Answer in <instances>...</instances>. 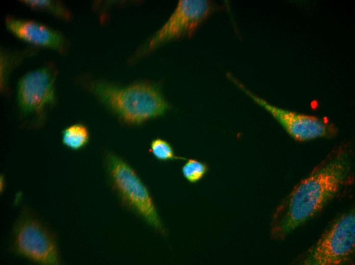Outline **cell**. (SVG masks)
<instances>
[{
	"label": "cell",
	"mask_w": 355,
	"mask_h": 265,
	"mask_svg": "<svg viewBox=\"0 0 355 265\" xmlns=\"http://www.w3.org/2000/svg\"><path fill=\"white\" fill-rule=\"evenodd\" d=\"M76 81L126 125H141L171 108L159 87L146 82L121 86L85 75Z\"/></svg>",
	"instance_id": "2"
},
{
	"label": "cell",
	"mask_w": 355,
	"mask_h": 265,
	"mask_svg": "<svg viewBox=\"0 0 355 265\" xmlns=\"http://www.w3.org/2000/svg\"><path fill=\"white\" fill-rule=\"evenodd\" d=\"M149 152L156 159L162 162L186 159L185 157L176 155L171 144L166 140L159 137L152 140L150 143Z\"/></svg>",
	"instance_id": "14"
},
{
	"label": "cell",
	"mask_w": 355,
	"mask_h": 265,
	"mask_svg": "<svg viewBox=\"0 0 355 265\" xmlns=\"http://www.w3.org/2000/svg\"><path fill=\"white\" fill-rule=\"evenodd\" d=\"M41 50V49L32 46L17 49L1 47L0 89L3 94L9 95V80L13 71L26 59L37 56Z\"/></svg>",
	"instance_id": "10"
},
{
	"label": "cell",
	"mask_w": 355,
	"mask_h": 265,
	"mask_svg": "<svg viewBox=\"0 0 355 265\" xmlns=\"http://www.w3.org/2000/svg\"><path fill=\"white\" fill-rule=\"evenodd\" d=\"M11 238V250L22 258L40 265L62 263L56 234L31 207L20 210Z\"/></svg>",
	"instance_id": "3"
},
{
	"label": "cell",
	"mask_w": 355,
	"mask_h": 265,
	"mask_svg": "<svg viewBox=\"0 0 355 265\" xmlns=\"http://www.w3.org/2000/svg\"><path fill=\"white\" fill-rule=\"evenodd\" d=\"M351 161L349 148H336L296 184L272 214L271 237L283 240L318 215L349 184L352 176Z\"/></svg>",
	"instance_id": "1"
},
{
	"label": "cell",
	"mask_w": 355,
	"mask_h": 265,
	"mask_svg": "<svg viewBox=\"0 0 355 265\" xmlns=\"http://www.w3.org/2000/svg\"><path fill=\"white\" fill-rule=\"evenodd\" d=\"M355 215L352 209L340 216L324 231L298 261L303 265H341L353 258Z\"/></svg>",
	"instance_id": "6"
},
{
	"label": "cell",
	"mask_w": 355,
	"mask_h": 265,
	"mask_svg": "<svg viewBox=\"0 0 355 265\" xmlns=\"http://www.w3.org/2000/svg\"><path fill=\"white\" fill-rule=\"evenodd\" d=\"M90 138L88 127L80 122L68 125L61 133L63 145L73 150H79L84 148L89 143Z\"/></svg>",
	"instance_id": "12"
},
{
	"label": "cell",
	"mask_w": 355,
	"mask_h": 265,
	"mask_svg": "<svg viewBox=\"0 0 355 265\" xmlns=\"http://www.w3.org/2000/svg\"><path fill=\"white\" fill-rule=\"evenodd\" d=\"M220 9L208 0L179 1L175 9L158 31L140 50L141 54L182 38H191L212 14Z\"/></svg>",
	"instance_id": "7"
},
{
	"label": "cell",
	"mask_w": 355,
	"mask_h": 265,
	"mask_svg": "<svg viewBox=\"0 0 355 265\" xmlns=\"http://www.w3.org/2000/svg\"><path fill=\"white\" fill-rule=\"evenodd\" d=\"M228 78L258 105L266 110L294 140L304 142L335 136L337 128L316 116L296 112L274 105L248 89L231 73Z\"/></svg>",
	"instance_id": "8"
},
{
	"label": "cell",
	"mask_w": 355,
	"mask_h": 265,
	"mask_svg": "<svg viewBox=\"0 0 355 265\" xmlns=\"http://www.w3.org/2000/svg\"><path fill=\"white\" fill-rule=\"evenodd\" d=\"M18 2L33 11L46 13L64 22H69L73 19L72 10L60 0H19Z\"/></svg>",
	"instance_id": "11"
},
{
	"label": "cell",
	"mask_w": 355,
	"mask_h": 265,
	"mask_svg": "<svg viewBox=\"0 0 355 265\" xmlns=\"http://www.w3.org/2000/svg\"><path fill=\"white\" fill-rule=\"evenodd\" d=\"M186 161L181 168L183 176L190 183L199 182L208 172V165L195 158H186Z\"/></svg>",
	"instance_id": "13"
},
{
	"label": "cell",
	"mask_w": 355,
	"mask_h": 265,
	"mask_svg": "<svg viewBox=\"0 0 355 265\" xmlns=\"http://www.w3.org/2000/svg\"><path fill=\"white\" fill-rule=\"evenodd\" d=\"M4 24L10 34L29 46L49 49L63 57L71 48L70 40L62 32L43 22L8 14Z\"/></svg>",
	"instance_id": "9"
},
{
	"label": "cell",
	"mask_w": 355,
	"mask_h": 265,
	"mask_svg": "<svg viewBox=\"0 0 355 265\" xmlns=\"http://www.w3.org/2000/svg\"><path fill=\"white\" fill-rule=\"evenodd\" d=\"M59 68L54 61L29 71L18 80L16 98L18 111L27 123L39 126L58 102L56 82Z\"/></svg>",
	"instance_id": "4"
},
{
	"label": "cell",
	"mask_w": 355,
	"mask_h": 265,
	"mask_svg": "<svg viewBox=\"0 0 355 265\" xmlns=\"http://www.w3.org/2000/svg\"><path fill=\"white\" fill-rule=\"evenodd\" d=\"M105 163L112 189L122 205L164 233V228L153 197L134 169L113 152L106 154Z\"/></svg>",
	"instance_id": "5"
}]
</instances>
